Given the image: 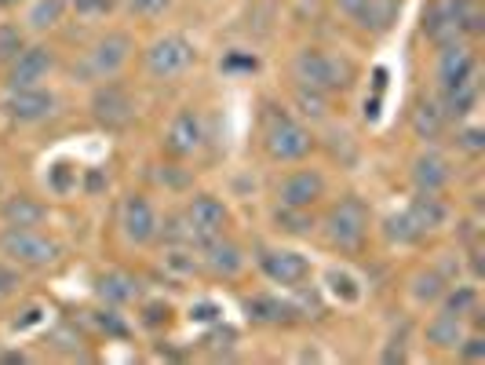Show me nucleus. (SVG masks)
<instances>
[{"mask_svg":"<svg viewBox=\"0 0 485 365\" xmlns=\"http://www.w3.org/2000/svg\"><path fill=\"white\" fill-rule=\"evenodd\" d=\"M293 77L303 88L332 96V91H347L354 84V62L325 48H300L293 55Z\"/></svg>","mask_w":485,"mask_h":365,"instance_id":"f257e3e1","label":"nucleus"},{"mask_svg":"<svg viewBox=\"0 0 485 365\" xmlns=\"http://www.w3.org/2000/svg\"><path fill=\"white\" fill-rule=\"evenodd\" d=\"M132 51H135V41H132L128 33H121V30H110V33H103V37H95V41L88 44V51L73 62V77H80V80H88V84L114 80V77L128 66Z\"/></svg>","mask_w":485,"mask_h":365,"instance_id":"f03ea898","label":"nucleus"},{"mask_svg":"<svg viewBox=\"0 0 485 365\" xmlns=\"http://www.w3.org/2000/svg\"><path fill=\"white\" fill-rule=\"evenodd\" d=\"M263 146L270 154V161H281V164H293V161H303L311 150H314V136L303 121H296L288 110H270L266 114V125H263Z\"/></svg>","mask_w":485,"mask_h":365,"instance_id":"7ed1b4c3","label":"nucleus"},{"mask_svg":"<svg viewBox=\"0 0 485 365\" xmlns=\"http://www.w3.org/2000/svg\"><path fill=\"white\" fill-rule=\"evenodd\" d=\"M322 230H325V241L329 248L336 252H358L368 238V209L361 198L347 194L343 201H336L329 209V216L322 220Z\"/></svg>","mask_w":485,"mask_h":365,"instance_id":"20e7f679","label":"nucleus"},{"mask_svg":"<svg viewBox=\"0 0 485 365\" xmlns=\"http://www.w3.org/2000/svg\"><path fill=\"white\" fill-rule=\"evenodd\" d=\"M59 241L41 234L37 227H5L0 230V256L15 267H30V270H41V267H51L59 259Z\"/></svg>","mask_w":485,"mask_h":365,"instance_id":"39448f33","label":"nucleus"},{"mask_svg":"<svg viewBox=\"0 0 485 365\" xmlns=\"http://www.w3.org/2000/svg\"><path fill=\"white\" fill-rule=\"evenodd\" d=\"M193 62H198V48H193V41L182 33H164V37L150 41V48L143 51V66L154 80H175Z\"/></svg>","mask_w":485,"mask_h":365,"instance_id":"423d86ee","label":"nucleus"},{"mask_svg":"<svg viewBox=\"0 0 485 365\" xmlns=\"http://www.w3.org/2000/svg\"><path fill=\"white\" fill-rule=\"evenodd\" d=\"M88 110H91V121L99 128H107V132H121V128H128L135 121V99H132V91L125 84H117V77L95 84Z\"/></svg>","mask_w":485,"mask_h":365,"instance_id":"0eeeda50","label":"nucleus"},{"mask_svg":"<svg viewBox=\"0 0 485 365\" xmlns=\"http://www.w3.org/2000/svg\"><path fill=\"white\" fill-rule=\"evenodd\" d=\"M182 223H186L190 241H193V245H201V241L219 238V234L227 230L230 212H227V205H223L219 198H212V194H198V198H193V201L182 209Z\"/></svg>","mask_w":485,"mask_h":365,"instance_id":"6e6552de","label":"nucleus"},{"mask_svg":"<svg viewBox=\"0 0 485 365\" xmlns=\"http://www.w3.org/2000/svg\"><path fill=\"white\" fill-rule=\"evenodd\" d=\"M59 99L51 96V91L44 84H33V88H8L5 96V110L12 121L19 125H37V121H48L55 114Z\"/></svg>","mask_w":485,"mask_h":365,"instance_id":"1a4fd4ad","label":"nucleus"},{"mask_svg":"<svg viewBox=\"0 0 485 365\" xmlns=\"http://www.w3.org/2000/svg\"><path fill=\"white\" fill-rule=\"evenodd\" d=\"M117 227L125 234L128 245H150L157 238V212L154 205L146 201V194H128L121 201V212H117Z\"/></svg>","mask_w":485,"mask_h":365,"instance_id":"9d476101","label":"nucleus"},{"mask_svg":"<svg viewBox=\"0 0 485 365\" xmlns=\"http://www.w3.org/2000/svg\"><path fill=\"white\" fill-rule=\"evenodd\" d=\"M259 270L274 285H284V289H296L311 278V263L307 256L293 252V248H263L259 252Z\"/></svg>","mask_w":485,"mask_h":365,"instance_id":"9b49d317","label":"nucleus"},{"mask_svg":"<svg viewBox=\"0 0 485 365\" xmlns=\"http://www.w3.org/2000/svg\"><path fill=\"white\" fill-rule=\"evenodd\" d=\"M201 146H205V121H201V114L193 110V107H186V110H179L168 121V128H164V150L172 157H190V154H198Z\"/></svg>","mask_w":485,"mask_h":365,"instance_id":"f8f14e48","label":"nucleus"},{"mask_svg":"<svg viewBox=\"0 0 485 365\" xmlns=\"http://www.w3.org/2000/svg\"><path fill=\"white\" fill-rule=\"evenodd\" d=\"M51 70H55V51L44 48V44H26V48L8 62V88H33V84H44Z\"/></svg>","mask_w":485,"mask_h":365,"instance_id":"ddd939ff","label":"nucleus"},{"mask_svg":"<svg viewBox=\"0 0 485 365\" xmlns=\"http://www.w3.org/2000/svg\"><path fill=\"white\" fill-rule=\"evenodd\" d=\"M325 198V179L314 168H300L277 182V205L284 209H311Z\"/></svg>","mask_w":485,"mask_h":365,"instance_id":"4468645a","label":"nucleus"},{"mask_svg":"<svg viewBox=\"0 0 485 365\" xmlns=\"http://www.w3.org/2000/svg\"><path fill=\"white\" fill-rule=\"evenodd\" d=\"M198 248V263L209 270V274H216V278H238L241 274V267H245V256H241V248L230 241V238H209V241H201V245H193Z\"/></svg>","mask_w":485,"mask_h":365,"instance_id":"2eb2a0df","label":"nucleus"},{"mask_svg":"<svg viewBox=\"0 0 485 365\" xmlns=\"http://www.w3.org/2000/svg\"><path fill=\"white\" fill-rule=\"evenodd\" d=\"M434 73H438V88H452V84H460V80L478 77V59H474V51H471L463 41H452V44L438 48Z\"/></svg>","mask_w":485,"mask_h":365,"instance_id":"dca6fc26","label":"nucleus"},{"mask_svg":"<svg viewBox=\"0 0 485 365\" xmlns=\"http://www.w3.org/2000/svg\"><path fill=\"white\" fill-rule=\"evenodd\" d=\"M402 0H336V8L361 30H387Z\"/></svg>","mask_w":485,"mask_h":365,"instance_id":"f3484780","label":"nucleus"},{"mask_svg":"<svg viewBox=\"0 0 485 365\" xmlns=\"http://www.w3.org/2000/svg\"><path fill=\"white\" fill-rule=\"evenodd\" d=\"M424 33L434 41V48H445L452 41H463L460 15H456V0H431V8L424 15Z\"/></svg>","mask_w":485,"mask_h":365,"instance_id":"a211bd4d","label":"nucleus"},{"mask_svg":"<svg viewBox=\"0 0 485 365\" xmlns=\"http://www.w3.org/2000/svg\"><path fill=\"white\" fill-rule=\"evenodd\" d=\"M449 179H452L449 161H445L438 150L416 154V161H413V187H416V191H424V194H442V191L449 187Z\"/></svg>","mask_w":485,"mask_h":365,"instance_id":"6ab92c4d","label":"nucleus"},{"mask_svg":"<svg viewBox=\"0 0 485 365\" xmlns=\"http://www.w3.org/2000/svg\"><path fill=\"white\" fill-rule=\"evenodd\" d=\"M406 212H409V220L416 223V230H420V234L442 230V227H445V220H449L445 201H442L438 194H424V191H416V198H413V205H409Z\"/></svg>","mask_w":485,"mask_h":365,"instance_id":"aec40b11","label":"nucleus"},{"mask_svg":"<svg viewBox=\"0 0 485 365\" xmlns=\"http://www.w3.org/2000/svg\"><path fill=\"white\" fill-rule=\"evenodd\" d=\"M463 336H467V332H463V314H456V311H449V307H442V311L427 322V343H434L438 351H456Z\"/></svg>","mask_w":485,"mask_h":365,"instance_id":"412c9836","label":"nucleus"},{"mask_svg":"<svg viewBox=\"0 0 485 365\" xmlns=\"http://www.w3.org/2000/svg\"><path fill=\"white\" fill-rule=\"evenodd\" d=\"M0 220L8 227H41L48 220V209L37 198L15 194V198H5V205H0Z\"/></svg>","mask_w":485,"mask_h":365,"instance_id":"4be33fe9","label":"nucleus"},{"mask_svg":"<svg viewBox=\"0 0 485 365\" xmlns=\"http://www.w3.org/2000/svg\"><path fill=\"white\" fill-rule=\"evenodd\" d=\"M445 125H449V117H445L442 103H434V99H420L416 103V110H413V132H416V139L434 143V139H442Z\"/></svg>","mask_w":485,"mask_h":365,"instance_id":"5701e85b","label":"nucleus"},{"mask_svg":"<svg viewBox=\"0 0 485 365\" xmlns=\"http://www.w3.org/2000/svg\"><path fill=\"white\" fill-rule=\"evenodd\" d=\"M474 107H478V77L460 80V84H452V88H442V110H445V117L463 121Z\"/></svg>","mask_w":485,"mask_h":365,"instance_id":"b1692460","label":"nucleus"},{"mask_svg":"<svg viewBox=\"0 0 485 365\" xmlns=\"http://www.w3.org/2000/svg\"><path fill=\"white\" fill-rule=\"evenodd\" d=\"M245 311H248V318L270 322V325H281V322H293V318H296V307H293V304H284L281 296H266V293L248 296V300H245Z\"/></svg>","mask_w":485,"mask_h":365,"instance_id":"393cba45","label":"nucleus"},{"mask_svg":"<svg viewBox=\"0 0 485 365\" xmlns=\"http://www.w3.org/2000/svg\"><path fill=\"white\" fill-rule=\"evenodd\" d=\"M66 15V0H33L30 12H26V30L44 33L51 26H59Z\"/></svg>","mask_w":485,"mask_h":365,"instance_id":"a878e982","label":"nucleus"},{"mask_svg":"<svg viewBox=\"0 0 485 365\" xmlns=\"http://www.w3.org/2000/svg\"><path fill=\"white\" fill-rule=\"evenodd\" d=\"M99 296L107 304H132L139 296V282L128 278V274H121V270L103 274V278H99Z\"/></svg>","mask_w":485,"mask_h":365,"instance_id":"bb28decb","label":"nucleus"},{"mask_svg":"<svg viewBox=\"0 0 485 365\" xmlns=\"http://www.w3.org/2000/svg\"><path fill=\"white\" fill-rule=\"evenodd\" d=\"M277 227L281 230H288V234H311L314 230V216H311V209H284V205H277Z\"/></svg>","mask_w":485,"mask_h":365,"instance_id":"cd10ccee","label":"nucleus"},{"mask_svg":"<svg viewBox=\"0 0 485 365\" xmlns=\"http://www.w3.org/2000/svg\"><path fill=\"white\" fill-rule=\"evenodd\" d=\"M26 48V33L15 23H0V62H12Z\"/></svg>","mask_w":485,"mask_h":365,"instance_id":"c85d7f7f","label":"nucleus"},{"mask_svg":"<svg viewBox=\"0 0 485 365\" xmlns=\"http://www.w3.org/2000/svg\"><path fill=\"white\" fill-rule=\"evenodd\" d=\"M387 238L398 241V245H416L424 234L416 230V223L409 220V212H398V216L387 220Z\"/></svg>","mask_w":485,"mask_h":365,"instance_id":"c756f323","label":"nucleus"},{"mask_svg":"<svg viewBox=\"0 0 485 365\" xmlns=\"http://www.w3.org/2000/svg\"><path fill=\"white\" fill-rule=\"evenodd\" d=\"M416 300L420 304H438L442 300V293H445V282H442V274H434V270H427V274H416Z\"/></svg>","mask_w":485,"mask_h":365,"instance_id":"7c9ffc66","label":"nucleus"},{"mask_svg":"<svg viewBox=\"0 0 485 365\" xmlns=\"http://www.w3.org/2000/svg\"><path fill=\"white\" fill-rule=\"evenodd\" d=\"M325 91H314V88H303V84H296V103H300V110L303 114H311V117H325Z\"/></svg>","mask_w":485,"mask_h":365,"instance_id":"2f4dec72","label":"nucleus"},{"mask_svg":"<svg viewBox=\"0 0 485 365\" xmlns=\"http://www.w3.org/2000/svg\"><path fill=\"white\" fill-rule=\"evenodd\" d=\"M456 146H460L463 154H481V150H485V128L463 125V128L456 132Z\"/></svg>","mask_w":485,"mask_h":365,"instance_id":"473e14b6","label":"nucleus"},{"mask_svg":"<svg viewBox=\"0 0 485 365\" xmlns=\"http://www.w3.org/2000/svg\"><path fill=\"white\" fill-rule=\"evenodd\" d=\"M442 296H445V307H449V311H456V314H463V318H467V311L478 304V293H474L471 285H460L456 293H449V289H445Z\"/></svg>","mask_w":485,"mask_h":365,"instance_id":"72a5a7b5","label":"nucleus"},{"mask_svg":"<svg viewBox=\"0 0 485 365\" xmlns=\"http://www.w3.org/2000/svg\"><path fill=\"white\" fill-rule=\"evenodd\" d=\"M128 5V12L132 15H139V19H157V15H164L175 0H125Z\"/></svg>","mask_w":485,"mask_h":365,"instance_id":"f704fd0d","label":"nucleus"},{"mask_svg":"<svg viewBox=\"0 0 485 365\" xmlns=\"http://www.w3.org/2000/svg\"><path fill=\"white\" fill-rule=\"evenodd\" d=\"M117 0H73V12L80 19H99V15H110Z\"/></svg>","mask_w":485,"mask_h":365,"instance_id":"c9c22d12","label":"nucleus"},{"mask_svg":"<svg viewBox=\"0 0 485 365\" xmlns=\"http://www.w3.org/2000/svg\"><path fill=\"white\" fill-rule=\"evenodd\" d=\"M329 285H332V293H336V296H343L347 304H354V300H358V289H354V278H350V274L332 270V274H329Z\"/></svg>","mask_w":485,"mask_h":365,"instance_id":"e433bc0d","label":"nucleus"},{"mask_svg":"<svg viewBox=\"0 0 485 365\" xmlns=\"http://www.w3.org/2000/svg\"><path fill=\"white\" fill-rule=\"evenodd\" d=\"M456 351H460L463 361H481V358H485V336H478V332H474V336H463Z\"/></svg>","mask_w":485,"mask_h":365,"instance_id":"4c0bfd02","label":"nucleus"},{"mask_svg":"<svg viewBox=\"0 0 485 365\" xmlns=\"http://www.w3.org/2000/svg\"><path fill=\"white\" fill-rule=\"evenodd\" d=\"M51 187H55L59 194H66V191L77 187V175H73L66 164H55V168H51Z\"/></svg>","mask_w":485,"mask_h":365,"instance_id":"58836bf2","label":"nucleus"},{"mask_svg":"<svg viewBox=\"0 0 485 365\" xmlns=\"http://www.w3.org/2000/svg\"><path fill=\"white\" fill-rule=\"evenodd\" d=\"M256 55H227L223 59V70H256Z\"/></svg>","mask_w":485,"mask_h":365,"instance_id":"ea45409f","label":"nucleus"},{"mask_svg":"<svg viewBox=\"0 0 485 365\" xmlns=\"http://www.w3.org/2000/svg\"><path fill=\"white\" fill-rule=\"evenodd\" d=\"M190 318H193V322H216V318H219V307H216V304H198V307L190 311Z\"/></svg>","mask_w":485,"mask_h":365,"instance_id":"a19ab883","label":"nucleus"},{"mask_svg":"<svg viewBox=\"0 0 485 365\" xmlns=\"http://www.w3.org/2000/svg\"><path fill=\"white\" fill-rule=\"evenodd\" d=\"M84 187H88V194H99V191L107 187V175H103L99 168H91V172H88V179H84Z\"/></svg>","mask_w":485,"mask_h":365,"instance_id":"79ce46f5","label":"nucleus"},{"mask_svg":"<svg viewBox=\"0 0 485 365\" xmlns=\"http://www.w3.org/2000/svg\"><path fill=\"white\" fill-rule=\"evenodd\" d=\"M103 329H107V332H114V336H125V332H128V329L114 318V314H103Z\"/></svg>","mask_w":485,"mask_h":365,"instance_id":"37998d69","label":"nucleus"},{"mask_svg":"<svg viewBox=\"0 0 485 365\" xmlns=\"http://www.w3.org/2000/svg\"><path fill=\"white\" fill-rule=\"evenodd\" d=\"M15 285V274L12 270H5V267H0V293H8Z\"/></svg>","mask_w":485,"mask_h":365,"instance_id":"c03bdc74","label":"nucleus"},{"mask_svg":"<svg viewBox=\"0 0 485 365\" xmlns=\"http://www.w3.org/2000/svg\"><path fill=\"white\" fill-rule=\"evenodd\" d=\"M161 314H172V311H168V307H146V322H150V325H157Z\"/></svg>","mask_w":485,"mask_h":365,"instance_id":"a18cd8bd","label":"nucleus"},{"mask_svg":"<svg viewBox=\"0 0 485 365\" xmlns=\"http://www.w3.org/2000/svg\"><path fill=\"white\" fill-rule=\"evenodd\" d=\"M365 117H368V121H376V117H379V103H376V99H372V103H365Z\"/></svg>","mask_w":485,"mask_h":365,"instance_id":"49530a36","label":"nucleus"},{"mask_svg":"<svg viewBox=\"0 0 485 365\" xmlns=\"http://www.w3.org/2000/svg\"><path fill=\"white\" fill-rule=\"evenodd\" d=\"M23 0H0V12H8V8H19Z\"/></svg>","mask_w":485,"mask_h":365,"instance_id":"de8ad7c7","label":"nucleus"}]
</instances>
